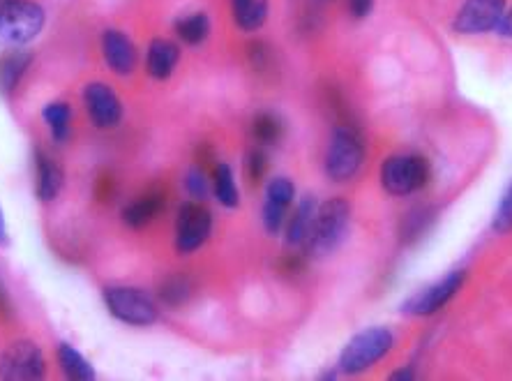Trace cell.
<instances>
[{
  "label": "cell",
  "instance_id": "obj_4",
  "mask_svg": "<svg viewBox=\"0 0 512 381\" xmlns=\"http://www.w3.org/2000/svg\"><path fill=\"white\" fill-rule=\"evenodd\" d=\"M44 21L47 14L35 0H7L0 7V37L17 47L28 44L42 33Z\"/></svg>",
  "mask_w": 512,
  "mask_h": 381
},
{
  "label": "cell",
  "instance_id": "obj_23",
  "mask_svg": "<svg viewBox=\"0 0 512 381\" xmlns=\"http://www.w3.org/2000/svg\"><path fill=\"white\" fill-rule=\"evenodd\" d=\"M432 222H434V208H429V206L413 208V211L404 215L402 229H399L402 243L409 245L413 241H418V238L423 236L429 227H432Z\"/></svg>",
  "mask_w": 512,
  "mask_h": 381
},
{
  "label": "cell",
  "instance_id": "obj_31",
  "mask_svg": "<svg viewBox=\"0 0 512 381\" xmlns=\"http://www.w3.org/2000/svg\"><path fill=\"white\" fill-rule=\"evenodd\" d=\"M346 5H349V12L356 19L370 17L372 10H374V0H346Z\"/></svg>",
  "mask_w": 512,
  "mask_h": 381
},
{
  "label": "cell",
  "instance_id": "obj_14",
  "mask_svg": "<svg viewBox=\"0 0 512 381\" xmlns=\"http://www.w3.org/2000/svg\"><path fill=\"white\" fill-rule=\"evenodd\" d=\"M178 61H180V47L176 42L164 40V37H155V40L148 44L146 70L153 79L157 81L169 79L173 70H176Z\"/></svg>",
  "mask_w": 512,
  "mask_h": 381
},
{
  "label": "cell",
  "instance_id": "obj_8",
  "mask_svg": "<svg viewBox=\"0 0 512 381\" xmlns=\"http://www.w3.org/2000/svg\"><path fill=\"white\" fill-rule=\"evenodd\" d=\"M213 231V215L201 201H187L180 206L176 222V250L180 254L197 252Z\"/></svg>",
  "mask_w": 512,
  "mask_h": 381
},
{
  "label": "cell",
  "instance_id": "obj_2",
  "mask_svg": "<svg viewBox=\"0 0 512 381\" xmlns=\"http://www.w3.org/2000/svg\"><path fill=\"white\" fill-rule=\"evenodd\" d=\"M349 218L351 208L344 199H330L319 206L312 234L305 243V252L312 257H326V254L335 252L337 245L344 241L346 229H349Z\"/></svg>",
  "mask_w": 512,
  "mask_h": 381
},
{
  "label": "cell",
  "instance_id": "obj_25",
  "mask_svg": "<svg viewBox=\"0 0 512 381\" xmlns=\"http://www.w3.org/2000/svg\"><path fill=\"white\" fill-rule=\"evenodd\" d=\"M215 197L222 206L236 208L240 204V192L236 188V178H233V171L229 164H217L215 167Z\"/></svg>",
  "mask_w": 512,
  "mask_h": 381
},
{
  "label": "cell",
  "instance_id": "obj_7",
  "mask_svg": "<svg viewBox=\"0 0 512 381\" xmlns=\"http://www.w3.org/2000/svg\"><path fill=\"white\" fill-rule=\"evenodd\" d=\"M47 372L42 349L30 340H17L0 354V379L5 381H35Z\"/></svg>",
  "mask_w": 512,
  "mask_h": 381
},
{
  "label": "cell",
  "instance_id": "obj_32",
  "mask_svg": "<svg viewBox=\"0 0 512 381\" xmlns=\"http://www.w3.org/2000/svg\"><path fill=\"white\" fill-rule=\"evenodd\" d=\"M499 33L506 35V37H512V10L510 12H503V17L499 21Z\"/></svg>",
  "mask_w": 512,
  "mask_h": 381
},
{
  "label": "cell",
  "instance_id": "obj_26",
  "mask_svg": "<svg viewBox=\"0 0 512 381\" xmlns=\"http://www.w3.org/2000/svg\"><path fill=\"white\" fill-rule=\"evenodd\" d=\"M252 134L261 146L277 144L282 139V123L273 114H259L252 123Z\"/></svg>",
  "mask_w": 512,
  "mask_h": 381
},
{
  "label": "cell",
  "instance_id": "obj_34",
  "mask_svg": "<svg viewBox=\"0 0 512 381\" xmlns=\"http://www.w3.org/2000/svg\"><path fill=\"white\" fill-rule=\"evenodd\" d=\"M393 379L395 381H399V379H413V372L411 370H399V372H395V375H393Z\"/></svg>",
  "mask_w": 512,
  "mask_h": 381
},
{
  "label": "cell",
  "instance_id": "obj_19",
  "mask_svg": "<svg viewBox=\"0 0 512 381\" xmlns=\"http://www.w3.org/2000/svg\"><path fill=\"white\" fill-rule=\"evenodd\" d=\"M231 12L240 31L256 33L268 19V0H231Z\"/></svg>",
  "mask_w": 512,
  "mask_h": 381
},
{
  "label": "cell",
  "instance_id": "obj_9",
  "mask_svg": "<svg viewBox=\"0 0 512 381\" xmlns=\"http://www.w3.org/2000/svg\"><path fill=\"white\" fill-rule=\"evenodd\" d=\"M464 278H466L464 271L448 273L446 278L434 282L432 287H427L423 291H418V294H413L409 301L402 305V310L406 312V315H413V317L434 315V312H439L443 305H446L450 298H453L457 291L462 289Z\"/></svg>",
  "mask_w": 512,
  "mask_h": 381
},
{
  "label": "cell",
  "instance_id": "obj_30",
  "mask_svg": "<svg viewBox=\"0 0 512 381\" xmlns=\"http://www.w3.org/2000/svg\"><path fill=\"white\" fill-rule=\"evenodd\" d=\"M270 51H273V49H270L266 42H252L250 44V61H252L254 70H266L270 58H273Z\"/></svg>",
  "mask_w": 512,
  "mask_h": 381
},
{
  "label": "cell",
  "instance_id": "obj_22",
  "mask_svg": "<svg viewBox=\"0 0 512 381\" xmlns=\"http://www.w3.org/2000/svg\"><path fill=\"white\" fill-rule=\"evenodd\" d=\"M176 35L190 47H197V44L206 42L210 35V19L208 14L194 12L190 17H183L176 21Z\"/></svg>",
  "mask_w": 512,
  "mask_h": 381
},
{
  "label": "cell",
  "instance_id": "obj_29",
  "mask_svg": "<svg viewBox=\"0 0 512 381\" xmlns=\"http://www.w3.org/2000/svg\"><path fill=\"white\" fill-rule=\"evenodd\" d=\"M266 169H268L266 153L259 151V148H254V151L247 155V176H250V181L259 183L263 174H266Z\"/></svg>",
  "mask_w": 512,
  "mask_h": 381
},
{
  "label": "cell",
  "instance_id": "obj_33",
  "mask_svg": "<svg viewBox=\"0 0 512 381\" xmlns=\"http://www.w3.org/2000/svg\"><path fill=\"white\" fill-rule=\"evenodd\" d=\"M7 245H10V234H7V222L3 208H0V248H7Z\"/></svg>",
  "mask_w": 512,
  "mask_h": 381
},
{
  "label": "cell",
  "instance_id": "obj_1",
  "mask_svg": "<svg viewBox=\"0 0 512 381\" xmlns=\"http://www.w3.org/2000/svg\"><path fill=\"white\" fill-rule=\"evenodd\" d=\"M365 144L358 127L349 123L335 125L326 151V174L337 183L351 181L363 167Z\"/></svg>",
  "mask_w": 512,
  "mask_h": 381
},
{
  "label": "cell",
  "instance_id": "obj_24",
  "mask_svg": "<svg viewBox=\"0 0 512 381\" xmlns=\"http://www.w3.org/2000/svg\"><path fill=\"white\" fill-rule=\"evenodd\" d=\"M42 118H44V123L49 125L51 137L60 141V144L67 141V137H70V121H72L70 104H67V102H51V104H47V107H44Z\"/></svg>",
  "mask_w": 512,
  "mask_h": 381
},
{
  "label": "cell",
  "instance_id": "obj_35",
  "mask_svg": "<svg viewBox=\"0 0 512 381\" xmlns=\"http://www.w3.org/2000/svg\"><path fill=\"white\" fill-rule=\"evenodd\" d=\"M5 3H7V0H0V7H3V5H5Z\"/></svg>",
  "mask_w": 512,
  "mask_h": 381
},
{
  "label": "cell",
  "instance_id": "obj_12",
  "mask_svg": "<svg viewBox=\"0 0 512 381\" xmlns=\"http://www.w3.org/2000/svg\"><path fill=\"white\" fill-rule=\"evenodd\" d=\"M296 197V188L289 178L277 176L268 183L266 190V204H263V227L270 236H275L280 231L286 220H289V208Z\"/></svg>",
  "mask_w": 512,
  "mask_h": 381
},
{
  "label": "cell",
  "instance_id": "obj_15",
  "mask_svg": "<svg viewBox=\"0 0 512 381\" xmlns=\"http://www.w3.org/2000/svg\"><path fill=\"white\" fill-rule=\"evenodd\" d=\"M316 211H319V206H316L314 197L300 199V204L296 206V211H293L289 224H286V243H289L291 248L305 250V243L307 238H310L312 227H314Z\"/></svg>",
  "mask_w": 512,
  "mask_h": 381
},
{
  "label": "cell",
  "instance_id": "obj_5",
  "mask_svg": "<svg viewBox=\"0 0 512 381\" xmlns=\"http://www.w3.org/2000/svg\"><path fill=\"white\" fill-rule=\"evenodd\" d=\"M393 342L395 338L388 328H370V331L358 333L356 338H351L342 349L340 370L346 372V375L365 372L393 349Z\"/></svg>",
  "mask_w": 512,
  "mask_h": 381
},
{
  "label": "cell",
  "instance_id": "obj_6",
  "mask_svg": "<svg viewBox=\"0 0 512 381\" xmlns=\"http://www.w3.org/2000/svg\"><path fill=\"white\" fill-rule=\"evenodd\" d=\"M429 181V164L420 155H395L381 167V183L395 197L418 192Z\"/></svg>",
  "mask_w": 512,
  "mask_h": 381
},
{
  "label": "cell",
  "instance_id": "obj_18",
  "mask_svg": "<svg viewBox=\"0 0 512 381\" xmlns=\"http://www.w3.org/2000/svg\"><path fill=\"white\" fill-rule=\"evenodd\" d=\"M162 211H164V194L148 192L125 208L123 220L127 227L143 229L148 227V224L153 222Z\"/></svg>",
  "mask_w": 512,
  "mask_h": 381
},
{
  "label": "cell",
  "instance_id": "obj_28",
  "mask_svg": "<svg viewBox=\"0 0 512 381\" xmlns=\"http://www.w3.org/2000/svg\"><path fill=\"white\" fill-rule=\"evenodd\" d=\"M494 231L496 234H508V231H512V185L503 194L499 211L494 215Z\"/></svg>",
  "mask_w": 512,
  "mask_h": 381
},
{
  "label": "cell",
  "instance_id": "obj_27",
  "mask_svg": "<svg viewBox=\"0 0 512 381\" xmlns=\"http://www.w3.org/2000/svg\"><path fill=\"white\" fill-rule=\"evenodd\" d=\"M185 185H187V192L192 194V199H197V201L206 199L210 192V181H208L206 171H203L201 167H192L190 171H187Z\"/></svg>",
  "mask_w": 512,
  "mask_h": 381
},
{
  "label": "cell",
  "instance_id": "obj_10",
  "mask_svg": "<svg viewBox=\"0 0 512 381\" xmlns=\"http://www.w3.org/2000/svg\"><path fill=\"white\" fill-rule=\"evenodd\" d=\"M506 0H466L453 21L455 33L480 35L499 26Z\"/></svg>",
  "mask_w": 512,
  "mask_h": 381
},
{
  "label": "cell",
  "instance_id": "obj_3",
  "mask_svg": "<svg viewBox=\"0 0 512 381\" xmlns=\"http://www.w3.org/2000/svg\"><path fill=\"white\" fill-rule=\"evenodd\" d=\"M104 305L118 321H123L127 326H153L157 321V303L153 296L139 287H125V285H111L104 287L102 291Z\"/></svg>",
  "mask_w": 512,
  "mask_h": 381
},
{
  "label": "cell",
  "instance_id": "obj_13",
  "mask_svg": "<svg viewBox=\"0 0 512 381\" xmlns=\"http://www.w3.org/2000/svg\"><path fill=\"white\" fill-rule=\"evenodd\" d=\"M102 56L104 63H107L116 74H132L134 67H137V47L123 31H116V28H109V31L102 33Z\"/></svg>",
  "mask_w": 512,
  "mask_h": 381
},
{
  "label": "cell",
  "instance_id": "obj_21",
  "mask_svg": "<svg viewBox=\"0 0 512 381\" xmlns=\"http://www.w3.org/2000/svg\"><path fill=\"white\" fill-rule=\"evenodd\" d=\"M194 291L192 280L187 278L183 273H176V275H169L167 280L160 285V301L167 305V308H180V305H185L190 301Z\"/></svg>",
  "mask_w": 512,
  "mask_h": 381
},
{
  "label": "cell",
  "instance_id": "obj_17",
  "mask_svg": "<svg viewBox=\"0 0 512 381\" xmlns=\"http://www.w3.org/2000/svg\"><path fill=\"white\" fill-rule=\"evenodd\" d=\"M30 63H33V54H30V51H5V54L0 56V91L5 95H12L17 91L21 79L26 77Z\"/></svg>",
  "mask_w": 512,
  "mask_h": 381
},
{
  "label": "cell",
  "instance_id": "obj_11",
  "mask_svg": "<svg viewBox=\"0 0 512 381\" xmlns=\"http://www.w3.org/2000/svg\"><path fill=\"white\" fill-rule=\"evenodd\" d=\"M84 104L90 121L100 130H111L123 121V102L114 93V88L102 84V81H93L86 86Z\"/></svg>",
  "mask_w": 512,
  "mask_h": 381
},
{
  "label": "cell",
  "instance_id": "obj_20",
  "mask_svg": "<svg viewBox=\"0 0 512 381\" xmlns=\"http://www.w3.org/2000/svg\"><path fill=\"white\" fill-rule=\"evenodd\" d=\"M58 363H60V368H63L67 379H74V381H93L95 379L93 365L86 361L84 354H79V351L72 345H67V342H63V345L58 347Z\"/></svg>",
  "mask_w": 512,
  "mask_h": 381
},
{
  "label": "cell",
  "instance_id": "obj_16",
  "mask_svg": "<svg viewBox=\"0 0 512 381\" xmlns=\"http://www.w3.org/2000/svg\"><path fill=\"white\" fill-rule=\"evenodd\" d=\"M35 162H37V197L42 201H54L60 194V190H63V183H65L63 169H60V164L54 158H49L44 151H37Z\"/></svg>",
  "mask_w": 512,
  "mask_h": 381
}]
</instances>
